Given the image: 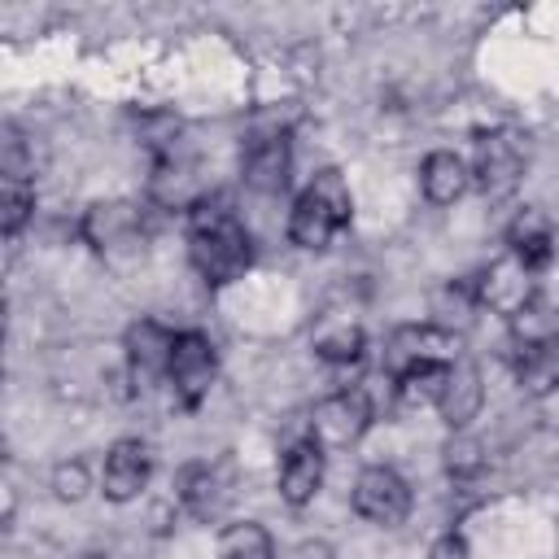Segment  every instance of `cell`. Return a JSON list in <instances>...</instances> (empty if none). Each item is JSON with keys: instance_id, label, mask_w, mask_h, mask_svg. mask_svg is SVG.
<instances>
[{"instance_id": "obj_15", "label": "cell", "mask_w": 559, "mask_h": 559, "mask_svg": "<svg viewBox=\"0 0 559 559\" xmlns=\"http://www.w3.org/2000/svg\"><path fill=\"white\" fill-rule=\"evenodd\" d=\"M336 231H341V223L328 214V205H323L319 197L301 192V197L293 201V210H288V240H293L297 249L319 253V249H328V245H332V236H336Z\"/></svg>"}, {"instance_id": "obj_17", "label": "cell", "mask_w": 559, "mask_h": 559, "mask_svg": "<svg viewBox=\"0 0 559 559\" xmlns=\"http://www.w3.org/2000/svg\"><path fill=\"white\" fill-rule=\"evenodd\" d=\"M310 341H314V354L328 362H358L367 349V336L349 314H323Z\"/></svg>"}, {"instance_id": "obj_29", "label": "cell", "mask_w": 559, "mask_h": 559, "mask_svg": "<svg viewBox=\"0 0 559 559\" xmlns=\"http://www.w3.org/2000/svg\"><path fill=\"white\" fill-rule=\"evenodd\" d=\"M74 559H100V555H96V550H83V555H74Z\"/></svg>"}, {"instance_id": "obj_5", "label": "cell", "mask_w": 559, "mask_h": 559, "mask_svg": "<svg viewBox=\"0 0 559 559\" xmlns=\"http://www.w3.org/2000/svg\"><path fill=\"white\" fill-rule=\"evenodd\" d=\"M354 511L380 528H393L411 515V485L402 480V472L384 467V463H371L354 476Z\"/></svg>"}, {"instance_id": "obj_11", "label": "cell", "mask_w": 559, "mask_h": 559, "mask_svg": "<svg viewBox=\"0 0 559 559\" xmlns=\"http://www.w3.org/2000/svg\"><path fill=\"white\" fill-rule=\"evenodd\" d=\"M480 402H485L480 367H476V362H467V358H459V362L445 371V389H441L437 411H441V419H445L454 432H463V428L480 415Z\"/></svg>"}, {"instance_id": "obj_27", "label": "cell", "mask_w": 559, "mask_h": 559, "mask_svg": "<svg viewBox=\"0 0 559 559\" xmlns=\"http://www.w3.org/2000/svg\"><path fill=\"white\" fill-rule=\"evenodd\" d=\"M428 559H472L467 537H463V533H441V537L428 546Z\"/></svg>"}, {"instance_id": "obj_9", "label": "cell", "mask_w": 559, "mask_h": 559, "mask_svg": "<svg viewBox=\"0 0 559 559\" xmlns=\"http://www.w3.org/2000/svg\"><path fill=\"white\" fill-rule=\"evenodd\" d=\"M148 472H153V454L144 441L135 437H122L109 445L105 454V472H100V489L109 502H131L140 498V489L148 485Z\"/></svg>"}, {"instance_id": "obj_6", "label": "cell", "mask_w": 559, "mask_h": 559, "mask_svg": "<svg viewBox=\"0 0 559 559\" xmlns=\"http://www.w3.org/2000/svg\"><path fill=\"white\" fill-rule=\"evenodd\" d=\"M214 376H218L214 341L201 336V332H179L175 336V354H170V371H166L179 406H188V411L201 406L205 393H210V384H214Z\"/></svg>"}, {"instance_id": "obj_12", "label": "cell", "mask_w": 559, "mask_h": 559, "mask_svg": "<svg viewBox=\"0 0 559 559\" xmlns=\"http://www.w3.org/2000/svg\"><path fill=\"white\" fill-rule=\"evenodd\" d=\"M507 253H515L528 271H542L555 258V227L537 205H524L507 223Z\"/></svg>"}, {"instance_id": "obj_3", "label": "cell", "mask_w": 559, "mask_h": 559, "mask_svg": "<svg viewBox=\"0 0 559 559\" xmlns=\"http://www.w3.org/2000/svg\"><path fill=\"white\" fill-rule=\"evenodd\" d=\"M524 166H528V153L520 144L515 131H489L476 140V157H472V183L485 192V197H511L524 179Z\"/></svg>"}, {"instance_id": "obj_10", "label": "cell", "mask_w": 559, "mask_h": 559, "mask_svg": "<svg viewBox=\"0 0 559 559\" xmlns=\"http://www.w3.org/2000/svg\"><path fill=\"white\" fill-rule=\"evenodd\" d=\"M319 485H323V445L306 437V441H297V445L284 450V463H280V498L288 507H306V502H314Z\"/></svg>"}, {"instance_id": "obj_24", "label": "cell", "mask_w": 559, "mask_h": 559, "mask_svg": "<svg viewBox=\"0 0 559 559\" xmlns=\"http://www.w3.org/2000/svg\"><path fill=\"white\" fill-rule=\"evenodd\" d=\"M306 192H310V197H319V201L328 205V214H332L341 227L354 218V197H349V183H345V175H341V170H332V166H328V170H319V175L306 183Z\"/></svg>"}, {"instance_id": "obj_28", "label": "cell", "mask_w": 559, "mask_h": 559, "mask_svg": "<svg viewBox=\"0 0 559 559\" xmlns=\"http://www.w3.org/2000/svg\"><path fill=\"white\" fill-rule=\"evenodd\" d=\"M288 559H336V550L328 542H319V537H306V542H297L288 550Z\"/></svg>"}, {"instance_id": "obj_1", "label": "cell", "mask_w": 559, "mask_h": 559, "mask_svg": "<svg viewBox=\"0 0 559 559\" xmlns=\"http://www.w3.org/2000/svg\"><path fill=\"white\" fill-rule=\"evenodd\" d=\"M188 258L210 288H223L249 271L253 240H249L245 223L236 218V210H227V201L201 197L188 210Z\"/></svg>"}, {"instance_id": "obj_16", "label": "cell", "mask_w": 559, "mask_h": 559, "mask_svg": "<svg viewBox=\"0 0 559 559\" xmlns=\"http://www.w3.org/2000/svg\"><path fill=\"white\" fill-rule=\"evenodd\" d=\"M179 502L197 515V520H214L223 507H227V485H223V476L210 467V463H188L183 472H179Z\"/></svg>"}, {"instance_id": "obj_21", "label": "cell", "mask_w": 559, "mask_h": 559, "mask_svg": "<svg viewBox=\"0 0 559 559\" xmlns=\"http://www.w3.org/2000/svg\"><path fill=\"white\" fill-rule=\"evenodd\" d=\"M520 389L533 397H550L559 389V345L520 349Z\"/></svg>"}, {"instance_id": "obj_26", "label": "cell", "mask_w": 559, "mask_h": 559, "mask_svg": "<svg viewBox=\"0 0 559 559\" xmlns=\"http://www.w3.org/2000/svg\"><path fill=\"white\" fill-rule=\"evenodd\" d=\"M87 489H92V472H87V463H79V459H61V463L52 467V493H57L61 502H79Z\"/></svg>"}, {"instance_id": "obj_7", "label": "cell", "mask_w": 559, "mask_h": 559, "mask_svg": "<svg viewBox=\"0 0 559 559\" xmlns=\"http://www.w3.org/2000/svg\"><path fill=\"white\" fill-rule=\"evenodd\" d=\"M472 301L476 306H489L493 314H520L528 301H537V284H533V271L515 258V253H502L498 262H489L480 271V280L472 284Z\"/></svg>"}, {"instance_id": "obj_4", "label": "cell", "mask_w": 559, "mask_h": 559, "mask_svg": "<svg viewBox=\"0 0 559 559\" xmlns=\"http://www.w3.org/2000/svg\"><path fill=\"white\" fill-rule=\"evenodd\" d=\"M371 424V402L362 389H336L310 411V441L323 450H345L354 445Z\"/></svg>"}, {"instance_id": "obj_18", "label": "cell", "mask_w": 559, "mask_h": 559, "mask_svg": "<svg viewBox=\"0 0 559 559\" xmlns=\"http://www.w3.org/2000/svg\"><path fill=\"white\" fill-rule=\"evenodd\" d=\"M511 323V336L520 349H546V345H559V310L550 301H528L520 314L507 319Z\"/></svg>"}, {"instance_id": "obj_8", "label": "cell", "mask_w": 559, "mask_h": 559, "mask_svg": "<svg viewBox=\"0 0 559 559\" xmlns=\"http://www.w3.org/2000/svg\"><path fill=\"white\" fill-rule=\"evenodd\" d=\"M175 336H179V332L162 328L157 319H140V323H131V328H127L122 349H127V371H131L135 389H153V384L170 371Z\"/></svg>"}, {"instance_id": "obj_20", "label": "cell", "mask_w": 559, "mask_h": 559, "mask_svg": "<svg viewBox=\"0 0 559 559\" xmlns=\"http://www.w3.org/2000/svg\"><path fill=\"white\" fill-rule=\"evenodd\" d=\"M135 214L127 210V205H92V214H87V236H92V245L105 253V249H118L122 240H135Z\"/></svg>"}, {"instance_id": "obj_14", "label": "cell", "mask_w": 559, "mask_h": 559, "mask_svg": "<svg viewBox=\"0 0 559 559\" xmlns=\"http://www.w3.org/2000/svg\"><path fill=\"white\" fill-rule=\"evenodd\" d=\"M467 183H472V166L450 148H437L419 162V188L432 205H454L467 192Z\"/></svg>"}, {"instance_id": "obj_19", "label": "cell", "mask_w": 559, "mask_h": 559, "mask_svg": "<svg viewBox=\"0 0 559 559\" xmlns=\"http://www.w3.org/2000/svg\"><path fill=\"white\" fill-rule=\"evenodd\" d=\"M218 555L223 559H275V537L258 520H236L223 528Z\"/></svg>"}, {"instance_id": "obj_25", "label": "cell", "mask_w": 559, "mask_h": 559, "mask_svg": "<svg viewBox=\"0 0 559 559\" xmlns=\"http://www.w3.org/2000/svg\"><path fill=\"white\" fill-rule=\"evenodd\" d=\"M31 214H35L31 179H4V192H0V227H4V236H17Z\"/></svg>"}, {"instance_id": "obj_23", "label": "cell", "mask_w": 559, "mask_h": 559, "mask_svg": "<svg viewBox=\"0 0 559 559\" xmlns=\"http://www.w3.org/2000/svg\"><path fill=\"white\" fill-rule=\"evenodd\" d=\"M445 472L454 476V480H472V476H480L485 472V445H480V437H472L467 428L463 432H454L450 441H445Z\"/></svg>"}, {"instance_id": "obj_22", "label": "cell", "mask_w": 559, "mask_h": 559, "mask_svg": "<svg viewBox=\"0 0 559 559\" xmlns=\"http://www.w3.org/2000/svg\"><path fill=\"white\" fill-rule=\"evenodd\" d=\"M445 371L450 367H411V371L393 376L397 380V397L406 406H437L441 389H445Z\"/></svg>"}, {"instance_id": "obj_13", "label": "cell", "mask_w": 559, "mask_h": 559, "mask_svg": "<svg viewBox=\"0 0 559 559\" xmlns=\"http://www.w3.org/2000/svg\"><path fill=\"white\" fill-rule=\"evenodd\" d=\"M240 170H245V183L253 192H266V197L284 192L288 188V140L284 135H258L245 148Z\"/></svg>"}, {"instance_id": "obj_2", "label": "cell", "mask_w": 559, "mask_h": 559, "mask_svg": "<svg viewBox=\"0 0 559 559\" xmlns=\"http://www.w3.org/2000/svg\"><path fill=\"white\" fill-rule=\"evenodd\" d=\"M463 358V336L441 323H406L384 345V371L402 376L411 367H454Z\"/></svg>"}]
</instances>
